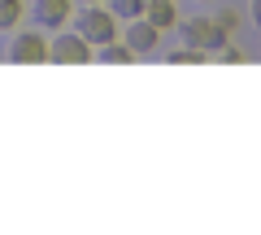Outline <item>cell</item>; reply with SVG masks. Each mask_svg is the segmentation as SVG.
Instances as JSON below:
<instances>
[{
    "label": "cell",
    "instance_id": "8",
    "mask_svg": "<svg viewBox=\"0 0 261 235\" xmlns=\"http://www.w3.org/2000/svg\"><path fill=\"white\" fill-rule=\"evenodd\" d=\"M92 61H105V66H130V61H135V53H130L126 44H105L100 57H92Z\"/></svg>",
    "mask_w": 261,
    "mask_h": 235
},
{
    "label": "cell",
    "instance_id": "10",
    "mask_svg": "<svg viewBox=\"0 0 261 235\" xmlns=\"http://www.w3.org/2000/svg\"><path fill=\"white\" fill-rule=\"evenodd\" d=\"M144 5L148 0H113V13H118V22H130V18H144Z\"/></svg>",
    "mask_w": 261,
    "mask_h": 235
},
{
    "label": "cell",
    "instance_id": "14",
    "mask_svg": "<svg viewBox=\"0 0 261 235\" xmlns=\"http://www.w3.org/2000/svg\"><path fill=\"white\" fill-rule=\"evenodd\" d=\"M83 5H100V0H83Z\"/></svg>",
    "mask_w": 261,
    "mask_h": 235
},
{
    "label": "cell",
    "instance_id": "13",
    "mask_svg": "<svg viewBox=\"0 0 261 235\" xmlns=\"http://www.w3.org/2000/svg\"><path fill=\"white\" fill-rule=\"evenodd\" d=\"M252 22L261 27V0H252Z\"/></svg>",
    "mask_w": 261,
    "mask_h": 235
},
{
    "label": "cell",
    "instance_id": "2",
    "mask_svg": "<svg viewBox=\"0 0 261 235\" xmlns=\"http://www.w3.org/2000/svg\"><path fill=\"white\" fill-rule=\"evenodd\" d=\"M79 35H83L87 44H96V48L113 44V39H118V13H113V9H100V5H87L83 22H79Z\"/></svg>",
    "mask_w": 261,
    "mask_h": 235
},
{
    "label": "cell",
    "instance_id": "9",
    "mask_svg": "<svg viewBox=\"0 0 261 235\" xmlns=\"http://www.w3.org/2000/svg\"><path fill=\"white\" fill-rule=\"evenodd\" d=\"M22 13H27L22 0H0V31H13L22 22Z\"/></svg>",
    "mask_w": 261,
    "mask_h": 235
},
{
    "label": "cell",
    "instance_id": "11",
    "mask_svg": "<svg viewBox=\"0 0 261 235\" xmlns=\"http://www.w3.org/2000/svg\"><path fill=\"white\" fill-rule=\"evenodd\" d=\"M170 61H174V66H205L209 57H205V48H178Z\"/></svg>",
    "mask_w": 261,
    "mask_h": 235
},
{
    "label": "cell",
    "instance_id": "12",
    "mask_svg": "<svg viewBox=\"0 0 261 235\" xmlns=\"http://www.w3.org/2000/svg\"><path fill=\"white\" fill-rule=\"evenodd\" d=\"M222 61H231V66H240V61H248V57H244L240 48H226V57H222Z\"/></svg>",
    "mask_w": 261,
    "mask_h": 235
},
{
    "label": "cell",
    "instance_id": "7",
    "mask_svg": "<svg viewBox=\"0 0 261 235\" xmlns=\"http://www.w3.org/2000/svg\"><path fill=\"white\" fill-rule=\"evenodd\" d=\"M144 18H148L157 31L178 27V9H174V0H148V5H144Z\"/></svg>",
    "mask_w": 261,
    "mask_h": 235
},
{
    "label": "cell",
    "instance_id": "5",
    "mask_svg": "<svg viewBox=\"0 0 261 235\" xmlns=\"http://www.w3.org/2000/svg\"><path fill=\"white\" fill-rule=\"evenodd\" d=\"M157 35H161V31L152 27L148 18H130V22H126V48H130L135 57L152 53V48H157Z\"/></svg>",
    "mask_w": 261,
    "mask_h": 235
},
{
    "label": "cell",
    "instance_id": "1",
    "mask_svg": "<svg viewBox=\"0 0 261 235\" xmlns=\"http://www.w3.org/2000/svg\"><path fill=\"white\" fill-rule=\"evenodd\" d=\"M178 27H183L187 48H205V53H214V48H222L226 39H231V31L222 27V18H187V22H178Z\"/></svg>",
    "mask_w": 261,
    "mask_h": 235
},
{
    "label": "cell",
    "instance_id": "3",
    "mask_svg": "<svg viewBox=\"0 0 261 235\" xmlns=\"http://www.w3.org/2000/svg\"><path fill=\"white\" fill-rule=\"evenodd\" d=\"M48 61H57V66H83V61H92V44L79 31L74 35H57L48 44Z\"/></svg>",
    "mask_w": 261,
    "mask_h": 235
},
{
    "label": "cell",
    "instance_id": "6",
    "mask_svg": "<svg viewBox=\"0 0 261 235\" xmlns=\"http://www.w3.org/2000/svg\"><path fill=\"white\" fill-rule=\"evenodd\" d=\"M35 18L48 31H61L65 22L74 18V0H35Z\"/></svg>",
    "mask_w": 261,
    "mask_h": 235
},
{
    "label": "cell",
    "instance_id": "4",
    "mask_svg": "<svg viewBox=\"0 0 261 235\" xmlns=\"http://www.w3.org/2000/svg\"><path fill=\"white\" fill-rule=\"evenodd\" d=\"M9 61H18V66H44V61H48V39L39 35V31H22V35H13Z\"/></svg>",
    "mask_w": 261,
    "mask_h": 235
}]
</instances>
